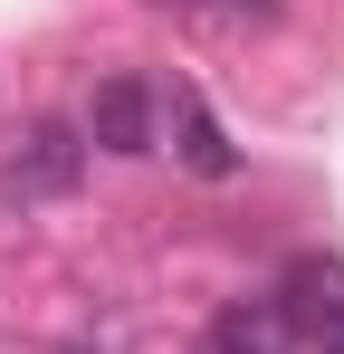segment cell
<instances>
[{
    "label": "cell",
    "mask_w": 344,
    "mask_h": 354,
    "mask_svg": "<svg viewBox=\"0 0 344 354\" xmlns=\"http://www.w3.org/2000/svg\"><path fill=\"white\" fill-rule=\"evenodd\" d=\"M86 134L77 124H57V115H39V124H19L10 144H0V211H48V201H67L77 182H86Z\"/></svg>",
    "instance_id": "obj_1"
},
{
    "label": "cell",
    "mask_w": 344,
    "mask_h": 354,
    "mask_svg": "<svg viewBox=\"0 0 344 354\" xmlns=\"http://www.w3.org/2000/svg\"><path fill=\"white\" fill-rule=\"evenodd\" d=\"M325 354H344V345H325Z\"/></svg>",
    "instance_id": "obj_7"
},
{
    "label": "cell",
    "mask_w": 344,
    "mask_h": 354,
    "mask_svg": "<svg viewBox=\"0 0 344 354\" xmlns=\"http://www.w3.org/2000/svg\"><path fill=\"white\" fill-rule=\"evenodd\" d=\"M182 10H239V19H278V0H182Z\"/></svg>",
    "instance_id": "obj_6"
},
{
    "label": "cell",
    "mask_w": 344,
    "mask_h": 354,
    "mask_svg": "<svg viewBox=\"0 0 344 354\" xmlns=\"http://www.w3.org/2000/svg\"><path fill=\"white\" fill-rule=\"evenodd\" d=\"M287 306L278 297H239V306H220L211 316V354H287Z\"/></svg>",
    "instance_id": "obj_5"
},
{
    "label": "cell",
    "mask_w": 344,
    "mask_h": 354,
    "mask_svg": "<svg viewBox=\"0 0 344 354\" xmlns=\"http://www.w3.org/2000/svg\"><path fill=\"white\" fill-rule=\"evenodd\" d=\"M163 115H172V163H182V173H201V182H229V173H239V144L220 134V115H211L201 86H172Z\"/></svg>",
    "instance_id": "obj_4"
},
{
    "label": "cell",
    "mask_w": 344,
    "mask_h": 354,
    "mask_svg": "<svg viewBox=\"0 0 344 354\" xmlns=\"http://www.w3.org/2000/svg\"><path fill=\"white\" fill-rule=\"evenodd\" d=\"M153 115H163V106H153L144 77H96V96H86V124H77V134H86L96 153H153Z\"/></svg>",
    "instance_id": "obj_2"
},
{
    "label": "cell",
    "mask_w": 344,
    "mask_h": 354,
    "mask_svg": "<svg viewBox=\"0 0 344 354\" xmlns=\"http://www.w3.org/2000/svg\"><path fill=\"white\" fill-rule=\"evenodd\" d=\"M278 306H287L296 335H316V354L344 345V259H296L278 278Z\"/></svg>",
    "instance_id": "obj_3"
}]
</instances>
